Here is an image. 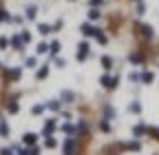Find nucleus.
<instances>
[{
  "instance_id": "obj_1",
  "label": "nucleus",
  "mask_w": 159,
  "mask_h": 155,
  "mask_svg": "<svg viewBox=\"0 0 159 155\" xmlns=\"http://www.w3.org/2000/svg\"><path fill=\"white\" fill-rule=\"evenodd\" d=\"M119 82V78H111V75H102L99 78V84H102L104 89H115Z\"/></svg>"
},
{
  "instance_id": "obj_2",
  "label": "nucleus",
  "mask_w": 159,
  "mask_h": 155,
  "mask_svg": "<svg viewBox=\"0 0 159 155\" xmlns=\"http://www.w3.org/2000/svg\"><path fill=\"white\" fill-rule=\"evenodd\" d=\"M89 51H91L89 42H80V47H77V60H80V62L86 60V58H89Z\"/></svg>"
},
{
  "instance_id": "obj_3",
  "label": "nucleus",
  "mask_w": 159,
  "mask_h": 155,
  "mask_svg": "<svg viewBox=\"0 0 159 155\" xmlns=\"http://www.w3.org/2000/svg\"><path fill=\"white\" fill-rule=\"evenodd\" d=\"M73 153H75V140L66 138V142H64V155H73Z\"/></svg>"
},
{
  "instance_id": "obj_4",
  "label": "nucleus",
  "mask_w": 159,
  "mask_h": 155,
  "mask_svg": "<svg viewBox=\"0 0 159 155\" xmlns=\"http://www.w3.org/2000/svg\"><path fill=\"white\" fill-rule=\"evenodd\" d=\"M80 31H82V33H84V35L89 38V35H95V31H97V29H95L93 25H89V22H84L82 27H80Z\"/></svg>"
},
{
  "instance_id": "obj_5",
  "label": "nucleus",
  "mask_w": 159,
  "mask_h": 155,
  "mask_svg": "<svg viewBox=\"0 0 159 155\" xmlns=\"http://www.w3.org/2000/svg\"><path fill=\"white\" fill-rule=\"evenodd\" d=\"M22 142H25L27 146H33V144L38 142V135H35V133H27L25 138H22Z\"/></svg>"
},
{
  "instance_id": "obj_6",
  "label": "nucleus",
  "mask_w": 159,
  "mask_h": 155,
  "mask_svg": "<svg viewBox=\"0 0 159 155\" xmlns=\"http://www.w3.org/2000/svg\"><path fill=\"white\" fill-rule=\"evenodd\" d=\"M139 31H142V35L148 38V40L152 38V27H150V25H139Z\"/></svg>"
},
{
  "instance_id": "obj_7",
  "label": "nucleus",
  "mask_w": 159,
  "mask_h": 155,
  "mask_svg": "<svg viewBox=\"0 0 159 155\" xmlns=\"http://www.w3.org/2000/svg\"><path fill=\"white\" fill-rule=\"evenodd\" d=\"M53 131H55V120H47V124H44V131H42V133H44V135H51Z\"/></svg>"
},
{
  "instance_id": "obj_8",
  "label": "nucleus",
  "mask_w": 159,
  "mask_h": 155,
  "mask_svg": "<svg viewBox=\"0 0 159 155\" xmlns=\"http://www.w3.org/2000/svg\"><path fill=\"white\" fill-rule=\"evenodd\" d=\"M38 31H40V35H49L53 31V27L51 25H38Z\"/></svg>"
},
{
  "instance_id": "obj_9",
  "label": "nucleus",
  "mask_w": 159,
  "mask_h": 155,
  "mask_svg": "<svg viewBox=\"0 0 159 155\" xmlns=\"http://www.w3.org/2000/svg\"><path fill=\"white\" fill-rule=\"evenodd\" d=\"M22 45H25V42H22V38H20V35H13V38H11V47H13V49H22Z\"/></svg>"
},
{
  "instance_id": "obj_10",
  "label": "nucleus",
  "mask_w": 159,
  "mask_h": 155,
  "mask_svg": "<svg viewBox=\"0 0 159 155\" xmlns=\"http://www.w3.org/2000/svg\"><path fill=\"white\" fill-rule=\"evenodd\" d=\"M49 51H51V55L55 58V55L60 53V42H57V40H55V42H51V45H49Z\"/></svg>"
},
{
  "instance_id": "obj_11",
  "label": "nucleus",
  "mask_w": 159,
  "mask_h": 155,
  "mask_svg": "<svg viewBox=\"0 0 159 155\" xmlns=\"http://www.w3.org/2000/svg\"><path fill=\"white\" fill-rule=\"evenodd\" d=\"M95 38H97V42H99V45H106V42H108V38H106L102 31H99V29L95 31Z\"/></svg>"
},
{
  "instance_id": "obj_12",
  "label": "nucleus",
  "mask_w": 159,
  "mask_h": 155,
  "mask_svg": "<svg viewBox=\"0 0 159 155\" xmlns=\"http://www.w3.org/2000/svg\"><path fill=\"white\" fill-rule=\"evenodd\" d=\"M99 18H102V13H99L97 9H91L89 11V20H99Z\"/></svg>"
},
{
  "instance_id": "obj_13",
  "label": "nucleus",
  "mask_w": 159,
  "mask_h": 155,
  "mask_svg": "<svg viewBox=\"0 0 159 155\" xmlns=\"http://www.w3.org/2000/svg\"><path fill=\"white\" fill-rule=\"evenodd\" d=\"M7 75L11 78V80H18V78H20V75H22V71H20V69H11V71H9Z\"/></svg>"
},
{
  "instance_id": "obj_14",
  "label": "nucleus",
  "mask_w": 159,
  "mask_h": 155,
  "mask_svg": "<svg viewBox=\"0 0 159 155\" xmlns=\"http://www.w3.org/2000/svg\"><path fill=\"white\" fill-rule=\"evenodd\" d=\"M102 67H104L106 71H108V69L113 67V60H111V58H108V55H104V58H102Z\"/></svg>"
},
{
  "instance_id": "obj_15",
  "label": "nucleus",
  "mask_w": 159,
  "mask_h": 155,
  "mask_svg": "<svg viewBox=\"0 0 159 155\" xmlns=\"http://www.w3.org/2000/svg\"><path fill=\"white\" fill-rule=\"evenodd\" d=\"M44 109H47V104H35V106L31 109V113H33V115H40V113H42Z\"/></svg>"
},
{
  "instance_id": "obj_16",
  "label": "nucleus",
  "mask_w": 159,
  "mask_h": 155,
  "mask_svg": "<svg viewBox=\"0 0 159 155\" xmlns=\"http://www.w3.org/2000/svg\"><path fill=\"white\" fill-rule=\"evenodd\" d=\"M35 13H38V9H35L33 5H31V7H27V18H29V20H33Z\"/></svg>"
},
{
  "instance_id": "obj_17",
  "label": "nucleus",
  "mask_w": 159,
  "mask_h": 155,
  "mask_svg": "<svg viewBox=\"0 0 159 155\" xmlns=\"http://www.w3.org/2000/svg\"><path fill=\"white\" fill-rule=\"evenodd\" d=\"M47 73H49V64H47V67H42V69L38 71V80H44V78H47Z\"/></svg>"
},
{
  "instance_id": "obj_18",
  "label": "nucleus",
  "mask_w": 159,
  "mask_h": 155,
  "mask_svg": "<svg viewBox=\"0 0 159 155\" xmlns=\"http://www.w3.org/2000/svg\"><path fill=\"white\" fill-rule=\"evenodd\" d=\"M144 131H146V126H144V124H137V126L133 129V133L137 135V138H139V135H144Z\"/></svg>"
},
{
  "instance_id": "obj_19",
  "label": "nucleus",
  "mask_w": 159,
  "mask_h": 155,
  "mask_svg": "<svg viewBox=\"0 0 159 155\" xmlns=\"http://www.w3.org/2000/svg\"><path fill=\"white\" fill-rule=\"evenodd\" d=\"M0 22H11V18H9V13L5 9H0Z\"/></svg>"
},
{
  "instance_id": "obj_20",
  "label": "nucleus",
  "mask_w": 159,
  "mask_h": 155,
  "mask_svg": "<svg viewBox=\"0 0 159 155\" xmlns=\"http://www.w3.org/2000/svg\"><path fill=\"white\" fill-rule=\"evenodd\" d=\"M47 109H51V111H57V109H60V100H51V102L47 104Z\"/></svg>"
},
{
  "instance_id": "obj_21",
  "label": "nucleus",
  "mask_w": 159,
  "mask_h": 155,
  "mask_svg": "<svg viewBox=\"0 0 159 155\" xmlns=\"http://www.w3.org/2000/svg\"><path fill=\"white\" fill-rule=\"evenodd\" d=\"M128 111H133V113H139V111H142V104H139V102H133V104L128 106Z\"/></svg>"
},
{
  "instance_id": "obj_22",
  "label": "nucleus",
  "mask_w": 159,
  "mask_h": 155,
  "mask_svg": "<svg viewBox=\"0 0 159 155\" xmlns=\"http://www.w3.org/2000/svg\"><path fill=\"white\" fill-rule=\"evenodd\" d=\"M128 60H130V62H135V64H139V62H142V55H139V53H130Z\"/></svg>"
},
{
  "instance_id": "obj_23",
  "label": "nucleus",
  "mask_w": 159,
  "mask_h": 155,
  "mask_svg": "<svg viewBox=\"0 0 159 155\" xmlns=\"http://www.w3.org/2000/svg\"><path fill=\"white\" fill-rule=\"evenodd\" d=\"M126 148H128V151H139V148H142V144H139V142H130V144H126Z\"/></svg>"
},
{
  "instance_id": "obj_24",
  "label": "nucleus",
  "mask_w": 159,
  "mask_h": 155,
  "mask_svg": "<svg viewBox=\"0 0 159 155\" xmlns=\"http://www.w3.org/2000/svg\"><path fill=\"white\" fill-rule=\"evenodd\" d=\"M47 51H49V45L47 42H40L38 45V53H47Z\"/></svg>"
},
{
  "instance_id": "obj_25",
  "label": "nucleus",
  "mask_w": 159,
  "mask_h": 155,
  "mask_svg": "<svg viewBox=\"0 0 159 155\" xmlns=\"http://www.w3.org/2000/svg\"><path fill=\"white\" fill-rule=\"evenodd\" d=\"M44 144H47V148H53V146H55V138L47 135V142H44Z\"/></svg>"
},
{
  "instance_id": "obj_26",
  "label": "nucleus",
  "mask_w": 159,
  "mask_h": 155,
  "mask_svg": "<svg viewBox=\"0 0 159 155\" xmlns=\"http://www.w3.org/2000/svg\"><path fill=\"white\" fill-rule=\"evenodd\" d=\"M18 109H20V106H18L16 102H9V106H7V111H9V113H18Z\"/></svg>"
},
{
  "instance_id": "obj_27",
  "label": "nucleus",
  "mask_w": 159,
  "mask_h": 155,
  "mask_svg": "<svg viewBox=\"0 0 159 155\" xmlns=\"http://www.w3.org/2000/svg\"><path fill=\"white\" fill-rule=\"evenodd\" d=\"M7 133H9V126H7L2 120H0V135H7Z\"/></svg>"
},
{
  "instance_id": "obj_28",
  "label": "nucleus",
  "mask_w": 159,
  "mask_h": 155,
  "mask_svg": "<svg viewBox=\"0 0 159 155\" xmlns=\"http://www.w3.org/2000/svg\"><path fill=\"white\" fill-rule=\"evenodd\" d=\"M99 129H102L104 133H108V131H111V124H108L106 120H102V124H99Z\"/></svg>"
},
{
  "instance_id": "obj_29",
  "label": "nucleus",
  "mask_w": 159,
  "mask_h": 155,
  "mask_svg": "<svg viewBox=\"0 0 159 155\" xmlns=\"http://www.w3.org/2000/svg\"><path fill=\"white\" fill-rule=\"evenodd\" d=\"M62 131H64V133H75V126H73V124H64Z\"/></svg>"
},
{
  "instance_id": "obj_30",
  "label": "nucleus",
  "mask_w": 159,
  "mask_h": 155,
  "mask_svg": "<svg viewBox=\"0 0 159 155\" xmlns=\"http://www.w3.org/2000/svg\"><path fill=\"white\" fill-rule=\"evenodd\" d=\"M142 80L144 82H152V73H142Z\"/></svg>"
},
{
  "instance_id": "obj_31",
  "label": "nucleus",
  "mask_w": 159,
  "mask_h": 155,
  "mask_svg": "<svg viewBox=\"0 0 159 155\" xmlns=\"http://www.w3.org/2000/svg\"><path fill=\"white\" fill-rule=\"evenodd\" d=\"M62 100H73V93L71 91H62Z\"/></svg>"
},
{
  "instance_id": "obj_32",
  "label": "nucleus",
  "mask_w": 159,
  "mask_h": 155,
  "mask_svg": "<svg viewBox=\"0 0 159 155\" xmlns=\"http://www.w3.org/2000/svg\"><path fill=\"white\" fill-rule=\"evenodd\" d=\"M27 155H40V148H35V146H31V148L27 151Z\"/></svg>"
},
{
  "instance_id": "obj_33",
  "label": "nucleus",
  "mask_w": 159,
  "mask_h": 155,
  "mask_svg": "<svg viewBox=\"0 0 159 155\" xmlns=\"http://www.w3.org/2000/svg\"><path fill=\"white\" fill-rule=\"evenodd\" d=\"M20 38H22V42H29V40H31V35H29V31H22V35H20Z\"/></svg>"
},
{
  "instance_id": "obj_34",
  "label": "nucleus",
  "mask_w": 159,
  "mask_h": 155,
  "mask_svg": "<svg viewBox=\"0 0 159 155\" xmlns=\"http://www.w3.org/2000/svg\"><path fill=\"white\" fill-rule=\"evenodd\" d=\"M104 115H106V118H113V109L111 106H104Z\"/></svg>"
},
{
  "instance_id": "obj_35",
  "label": "nucleus",
  "mask_w": 159,
  "mask_h": 155,
  "mask_svg": "<svg viewBox=\"0 0 159 155\" xmlns=\"http://www.w3.org/2000/svg\"><path fill=\"white\" fill-rule=\"evenodd\" d=\"M146 11V7L142 5V0H139V2H137V13H144Z\"/></svg>"
},
{
  "instance_id": "obj_36",
  "label": "nucleus",
  "mask_w": 159,
  "mask_h": 155,
  "mask_svg": "<svg viewBox=\"0 0 159 155\" xmlns=\"http://www.w3.org/2000/svg\"><path fill=\"white\" fill-rule=\"evenodd\" d=\"M0 155H13V148H2V151H0Z\"/></svg>"
},
{
  "instance_id": "obj_37",
  "label": "nucleus",
  "mask_w": 159,
  "mask_h": 155,
  "mask_svg": "<svg viewBox=\"0 0 159 155\" xmlns=\"http://www.w3.org/2000/svg\"><path fill=\"white\" fill-rule=\"evenodd\" d=\"M7 45H9L7 38H0V49H7Z\"/></svg>"
},
{
  "instance_id": "obj_38",
  "label": "nucleus",
  "mask_w": 159,
  "mask_h": 155,
  "mask_svg": "<svg viewBox=\"0 0 159 155\" xmlns=\"http://www.w3.org/2000/svg\"><path fill=\"white\" fill-rule=\"evenodd\" d=\"M27 67H35V58H27Z\"/></svg>"
},
{
  "instance_id": "obj_39",
  "label": "nucleus",
  "mask_w": 159,
  "mask_h": 155,
  "mask_svg": "<svg viewBox=\"0 0 159 155\" xmlns=\"http://www.w3.org/2000/svg\"><path fill=\"white\" fill-rule=\"evenodd\" d=\"M89 5H91V7H99V5H102V0H91Z\"/></svg>"
},
{
  "instance_id": "obj_40",
  "label": "nucleus",
  "mask_w": 159,
  "mask_h": 155,
  "mask_svg": "<svg viewBox=\"0 0 159 155\" xmlns=\"http://www.w3.org/2000/svg\"><path fill=\"white\" fill-rule=\"evenodd\" d=\"M135 2H139V0H135Z\"/></svg>"
},
{
  "instance_id": "obj_41",
  "label": "nucleus",
  "mask_w": 159,
  "mask_h": 155,
  "mask_svg": "<svg viewBox=\"0 0 159 155\" xmlns=\"http://www.w3.org/2000/svg\"><path fill=\"white\" fill-rule=\"evenodd\" d=\"M71 2H73V0H71Z\"/></svg>"
}]
</instances>
